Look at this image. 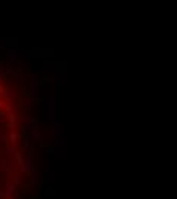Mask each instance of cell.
<instances>
[{
	"label": "cell",
	"instance_id": "cell-1",
	"mask_svg": "<svg viewBox=\"0 0 177 199\" xmlns=\"http://www.w3.org/2000/svg\"><path fill=\"white\" fill-rule=\"evenodd\" d=\"M18 182H20V178H18V176H16V179H12V181L6 185V188H5L3 192H0V198H2V199L11 198V195H12V193L16 192V188H17Z\"/></svg>",
	"mask_w": 177,
	"mask_h": 199
},
{
	"label": "cell",
	"instance_id": "cell-2",
	"mask_svg": "<svg viewBox=\"0 0 177 199\" xmlns=\"http://www.w3.org/2000/svg\"><path fill=\"white\" fill-rule=\"evenodd\" d=\"M38 86H40V81L37 80V77L31 75V98L32 100H35L38 95Z\"/></svg>",
	"mask_w": 177,
	"mask_h": 199
},
{
	"label": "cell",
	"instance_id": "cell-3",
	"mask_svg": "<svg viewBox=\"0 0 177 199\" xmlns=\"http://www.w3.org/2000/svg\"><path fill=\"white\" fill-rule=\"evenodd\" d=\"M0 170L2 172H12L14 170V164L12 163H8L6 159H0Z\"/></svg>",
	"mask_w": 177,
	"mask_h": 199
},
{
	"label": "cell",
	"instance_id": "cell-4",
	"mask_svg": "<svg viewBox=\"0 0 177 199\" xmlns=\"http://www.w3.org/2000/svg\"><path fill=\"white\" fill-rule=\"evenodd\" d=\"M5 152H6V155H8V156H12V155H16V156H17V149H16V145H6Z\"/></svg>",
	"mask_w": 177,
	"mask_h": 199
},
{
	"label": "cell",
	"instance_id": "cell-5",
	"mask_svg": "<svg viewBox=\"0 0 177 199\" xmlns=\"http://www.w3.org/2000/svg\"><path fill=\"white\" fill-rule=\"evenodd\" d=\"M8 140H9V143H11V144H16V143H17V140H18L17 132H16V130H11V132H9V136H8Z\"/></svg>",
	"mask_w": 177,
	"mask_h": 199
},
{
	"label": "cell",
	"instance_id": "cell-6",
	"mask_svg": "<svg viewBox=\"0 0 177 199\" xmlns=\"http://www.w3.org/2000/svg\"><path fill=\"white\" fill-rule=\"evenodd\" d=\"M12 97H16V93L11 91L9 86H6V88L3 89V98H12Z\"/></svg>",
	"mask_w": 177,
	"mask_h": 199
},
{
	"label": "cell",
	"instance_id": "cell-7",
	"mask_svg": "<svg viewBox=\"0 0 177 199\" xmlns=\"http://www.w3.org/2000/svg\"><path fill=\"white\" fill-rule=\"evenodd\" d=\"M32 101H34V100H32L31 97H28V98L23 100V107H25V110H29V109L32 107Z\"/></svg>",
	"mask_w": 177,
	"mask_h": 199
},
{
	"label": "cell",
	"instance_id": "cell-8",
	"mask_svg": "<svg viewBox=\"0 0 177 199\" xmlns=\"http://www.w3.org/2000/svg\"><path fill=\"white\" fill-rule=\"evenodd\" d=\"M32 138H34L35 141H41V133H40V129L37 126L32 129Z\"/></svg>",
	"mask_w": 177,
	"mask_h": 199
},
{
	"label": "cell",
	"instance_id": "cell-9",
	"mask_svg": "<svg viewBox=\"0 0 177 199\" xmlns=\"http://www.w3.org/2000/svg\"><path fill=\"white\" fill-rule=\"evenodd\" d=\"M8 121H9V126L14 127V123L17 121V116H16V113H14V112L8 113Z\"/></svg>",
	"mask_w": 177,
	"mask_h": 199
},
{
	"label": "cell",
	"instance_id": "cell-10",
	"mask_svg": "<svg viewBox=\"0 0 177 199\" xmlns=\"http://www.w3.org/2000/svg\"><path fill=\"white\" fill-rule=\"evenodd\" d=\"M31 173H32V184L35 185L37 184V179H38V175H37V170L32 167V170H31Z\"/></svg>",
	"mask_w": 177,
	"mask_h": 199
},
{
	"label": "cell",
	"instance_id": "cell-11",
	"mask_svg": "<svg viewBox=\"0 0 177 199\" xmlns=\"http://www.w3.org/2000/svg\"><path fill=\"white\" fill-rule=\"evenodd\" d=\"M55 133H57V136H60V135H61V124H60V123H57V124H55Z\"/></svg>",
	"mask_w": 177,
	"mask_h": 199
},
{
	"label": "cell",
	"instance_id": "cell-12",
	"mask_svg": "<svg viewBox=\"0 0 177 199\" xmlns=\"http://www.w3.org/2000/svg\"><path fill=\"white\" fill-rule=\"evenodd\" d=\"M0 124H8V116L6 115H0Z\"/></svg>",
	"mask_w": 177,
	"mask_h": 199
},
{
	"label": "cell",
	"instance_id": "cell-13",
	"mask_svg": "<svg viewBox=\"0 0 177 199\" xmlns=\"http://www.w3.org/2000/svg\"><path fill=\"white\" fill-rule=\"evenodd\" d=\"M5 112H8V113H11V112H12V106H11V104H9V103H6V104H5Z\"/></svg>",
	"mask_w": 177,
	"mask_h": 199
},
{
	"label": "cell",
	"instance_id": "cell-14",
	"mask_svg": "<svg viewBox=\"0 0 177 199\" xmlns=\"http://www.w3.org/2000/svg\"><path fill=\"white\" fill-rule=\"evenodd\" d=\"M46 153H48V155H53V153H55V149H53V147H46Z\"/></svg>",
	"mask_w": 177,
	"mask_h": 199
},
{
	"label": "cell",
	"instance_id": "cell-15",
	"mask_svg": "<svg viewBox=\"0 0 177 199\" xmlns=\"http://www.w3.org/2000/svg\"><path fill=\"white\" fill-rule=\"evenodd\" d=\"M0 140H2V143H6L8 141V135H0Z\"/></svg>",
	"mask_w": 177,
	"mask_h": 199
},
{
	"label": "cell",
	"instance_id": "cell-16",
	"mask_svg": "<svg viewBox=\"0 0 177 199\" xmlns=\"http://www.w3.org/2000/svg\"><path fill=\"white\" fill-rule=\"evenodd\" d=\"M0 97L3 98V88H2V84H0Z\"/></svg>",
	"mask_w": 177,
	"mask_h": 199
},
{
	"label": "cell",
	"instance_id": "cell-17",
	"mask_svg": "<svg viewBox=\"0 0 177 199\" xmlns=\"http://www.w3.org/2000/svg\"><path fill=\"white\" fill-rule=\"evenodd\" d=\"M2 80H3V72L0 71V84H2Z\"/></svg>",
	"mask_w": 177,
	"mask_h": 199
}]
</instances>
